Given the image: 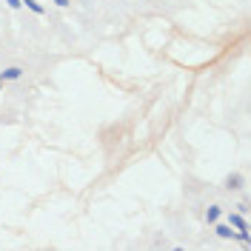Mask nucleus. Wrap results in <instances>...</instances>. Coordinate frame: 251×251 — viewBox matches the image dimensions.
I'll list each match as a JSON object with an SVG mask.
<instances>
[{"label":"nucleus","instance_id":"423d86ee","mask_svg":"<svg viewBox=\"0 0 251 251\" xmlns=\"http://www.w3.org/2000/svg\"><path fill=\"white\" fill-rule=\"evenodd\" d=\"M220 217V208H208V220H217Z\"/></svg>","mask_w":251,"mask_h":251},{"label":"nucleus","instance_id":"6e6552de","mask_svg":"<svg viewBox=\"0 0 251 251\" xmlns=\"http://www.w3.org/2000/svg\"><path fill=\"white\" fill-rule=\"evenodd\" d=\"M9 6H15V9H17V6H20V0H9Z\"/></svg>","mask_w":251,"mask_h":251},{"label":"nucleus","instance_id":"f257e3e1","mask_svg":"<svg viewBox=\"0 0 251 251\" xmlns=\"http://www.w3.org/2000/svg\"><path fill=\"white\" fill-rule=\"evenodd\" d=\"M231 226H234V228H240V237H243V240H249V234H246V220L243 217H231Z\"/></svg>","mask_w":251,"mask_h":251},{"label":"nucleus","instance_id":"39448f33","mask_svg":"<svg viewBox=\"0 0 251 251\" xmlns=\"http://www.w3.org/2000/svg\"><path fill=\"white\" fill-rule=\"evenodd\" d=\"M26 6H29L31 12H37V15H40V12H43V9H40V3H34V0H26Z\"/></svg>","mask_w":251,"mask_h":251},{"label":"nucleus","instance_id":"7ed1b4c3","mask_svg":"<svg viewBox=\"0 0 251 251\" xmlns=\"http://www.w3.org/2000/svg\"><path fill=\"white\" fill-rule=\"evenodd\" d=\"M243 186V177H240V174H231V177H228V188H240Z\"/></svg>","mask_w":251,"mask_h":251},{"label":"nucleus","instance_id":"0eeeda50","mask_svg":"<svg viewBox=\"0 0 251 251\" xmlns=\"http://www.w3.org/2000/svg\"><path fill=\"white\" fill-rule=\"evenodd\" d=\"M54 3H57V6H69V0H54Z\"/></svg>","mask_w":251,"mask_h":251},{"label":"nucleus","instance_id":"f03ea898","mask_svg":"<svg viewBox=\"0 0 251 251\" xmlns=\"http://www.w3.org/2000/svg\"><path fill=\"white\" fill-rule=\"evenodd\" d=\"M17 77H20V69H17V66H12V69H6V72L0 75V80H17Z\"/></svg>","mask_w":251,"mask_h":251},{"label":"nucleus","instance_id":"20e7f679","mask_svg":"<svg viewBox=\"0 0 251 251\" xmlns=\"http://www.w3.org/2000/svg\"><path fill=\"white\" fill-rule=\"evenodd\" d=\"M217 234H220V237H231V234H234V231H231L228 226H220V228H217Z\"/></svg>","mask_w":251,"mask_h":251}]
</instances>
